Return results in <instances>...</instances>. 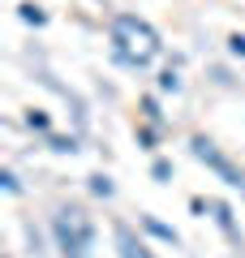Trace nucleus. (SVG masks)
Returning a JSON list of instances; mask_svg holds the SVG:
<instances>
[{"mask_svg":"<svg viewBox=\"0 0 245 258\" xmlns=\"http://www.w3.org/2000/svg\"><path fill=\"white\" fill-rule=\"evenodd\" d=\"M108 35H112V56H116L125 69H146V64L163 52L159 30L146 18H138V13H116L112 26H108Z\"/></svg>","mask_w":245,"mask_h":258,"instance_id":"obj_1","label":"nucleus"},{"mask_svg":"<svg viewBox=\"0 0 245 258\" xmlns=\"http://www.w3.org/2000/svg\"><path fill=\"white\" fill-rule=\"evenodd\" d=\"M52 237H56V249H60L65 258H86L95 245V224L86 211H78V207H60V211L52 215Z\"/></svg>","mask_w":245,"mask_h":258,"instance_id":"obj_2","label":"nucleus"},{"mask_svg":"<svg viewBox=\"0 0 245 258\" xmlns=\"http://www.w3.org/2000/svg\"><path fill=\"white\" fill-rule=\"evenodd\" d=\"M190 151H194V159H202V164H207L224 185H232V189H245V172H241V168H236L232 159H228L224 151L215 147V142L207 138V134H194V138H190Z\"/></svg>","mask_w":245,"mask_h":258,"instance_id":"obj_3","label":"nucleus"},{"mask_svg":"<svg viewBox=\"0 0 245 258\" xmlns=\"http://www.w3.org/2000/svg\"><path fill=\"white\" fill-rule=\"evenodd\" d=\"M112 241H116V254L120 258H159L134 228H129V224H116V228H112Z\"/></svg>","mask_w":245,"mask_h":258,"instance_id":"obj_4","label":"nucleus"},{"mask_svg":"<svg viewBox=\"0 0 245 258\" xmlns=\"http://www.w3.org/2000/svg\"><path fill=\"white\" fill-rule=\"evenodd\" d=\"M211 220L219 224V232L228 237V245H232V249H245V237H241V228H236V215H232V207H228V203H211Z\"/></svg>","mask_w":245,"mask_h":258,"instance_id":"obj_5","label":"nucleus"},{"mask_svg":"<svg viewBox=\"0 0 245 258\" xmlns=\"http://www.w3.org/2000/svg\"><path fill=\"white\" fill-rule=\"evenodd\" d=\"M138 228H142L146 237L163 241V245H181V232H176L172 224H163L159 215H151V211H142V215H138Z\"/></svg>","mask_w":245,"mask_h":258,"instance_id":"obj_6","label":"nucleus"},{"mask_svg":"<svg viewBox=\"0 0 245 258\" xmlns=\"http://www.w3.org/2000/svg\"><path fill=\"white\" fill-rule=\"evenodd\" d=\"M47 151H56V155H78V138L73 134H47Z\"/></svg>","mask_w":245,"mask_h":258,"instance_id":"obj_7","label":"nucleus"},{"mask_svg":"<svg viewBox=\"0 0 245 258\" xmlns=\"http://www.w3.org/2000/svg\"><path fill=\"white\" fill-rule=\"evenodd\" d=\"M134 138H138V147H142V151H155V147H159V129H155V125H138Z\"/></svg>","mask_w":245,"mask_h":258,"instance_id":"obj_8","label":"nucleus"},{"mask_svg":"<svg viewBox=\"0 0 245 258\" xmlns=\"http://www.w3.org/2000/svg\"><path fill=\"white\" fill-rule=\"evenodd\" d=\"M142 116H146V125H155V129L163 125V112H159V99H155V95H142Z\"/></svg>","mask_w":245,"mask_h":258,"instance_id":"obj_9","label":"nucleus"},{"mask_svg":"<svg viewBox=\"0 0 245 258\" xmlns=\"http://www.w3.org/2000/svg\"><path fill=\"white\" fill-rule=\"evenodd\" d=\"M26 129H35V134H52V116L39 112V108H30L26 112Z\"/></svg>","mask_w":245,"mask_h":258,"instance_id":"obj_10","label":"nucleus"},{"mask_svg":"<svg viewBox=\"0 0 245 258\" xmlns=\"http://www.w3.org/2000/svg\"><path fill=\"white\" fill-rule=\"evenodd\" d=\"M91 194H95V198H112V194H116L112 176H108V172H95V176H91Z\"/></svg>","mask_w":245,"mask_h":258,"instance_id":"obj_11","label":"nucleus"},{"mask_svg":"<svg viewBox=\"0 0 245 258\" xmlns=\"http://www.w3.org/2000/svg\"><path fill=\"white\" fill-rule=\"evenodd\" d=\"M22 22H26V26H47V13L39 9V5H22Z\"/></svg>","mask_w":245,"mask_h":258,"instance_id":"obj_12","label":"nucleus"},{"mask_svg":"<svg viewBox=\"0 0 245 258\" xmlns=\"http://www.w3.org/2000/svg\"><path fill=\"white\" fill-rule=\"evenodd\" d=\"M159 91H181V74H176V69H172V64H168V69H163V74H159Z\"/></svg>","mask_w":245,"mask_h":258,"instance_id":"obj_13","label":"nucleus"},{"mask_svg":"<svg viewBox=\"0 0 245 258\" xmlns=\"http://www.w3.org/2000/svg\"><path fill=\"white\" fill-rule=\"evenodd\" d=\"M151 176H155L159 185H168V181H172V164H168V159H155V164H151Z\"/></svg>","mask_w":245,"mask_h":258,"instance_id":"obj_14","label":"nucleus"},{"mask_svg":"<svg viewBox=\"0 0 245 258\" xmlns=\"http://www.w3.org/2000/svg\"><path fill=\"white\" fill-rule=\"evenodd\" d=\"M228 52L236 56V60H245V35L236 30V35H228Z\"/></svg>","mask_w":245,"mask_h":258,"instance_id":"obj_15","label":"nucleus"},{"mask_svg":"<svg viewBox=\"0 0 245 258\" xmlns=\"http://www.w3.org/2000/svg\"><path fill=\"white\" fill-rule=\"evenodd\" d=\"M0 185H5V189H9V194H22V181H18V176L9 172V168H5V172H0Z\"/></svg>","mask_w":245,"mask_h":258,"instance_id":"obj_16","label":"nucleus"}]
</instances>
